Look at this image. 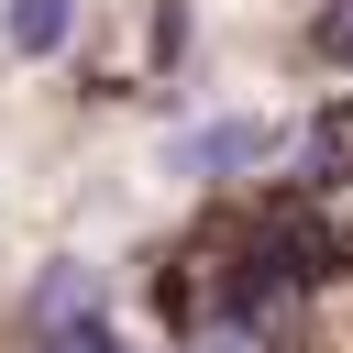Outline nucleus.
I'll return each mask as SVG.
<instances>
[{"label": "nucleus", "instance_id": "nucleus-1", "mask_svg": "<svg viewBox=\"0 0 353 353\" xmlns=\"http://www.w3.org/2000/svg\"><path fill=\"white\" fill-rule=\"evenodd\" d=\"M265 154H276V121H210V132L176 143L188 176H243V165H265Z\"/></svg>", "mask_w": 353, "mask_h": 353}, {"label": "nucleus", "instance_id": "nucleus-2", "mask_svg": "<svg viewBox=\"0 0 353 353\" xmlns=\"http://www.w3.org/2000/svg\"><path fill=\"white\" fill-rule=\"evenodd\" d=\"M0 33H11V55H55L77 33V0H0Z\"/></svg>", "mask_w": 353, "mask_h": 353}, {"label": "nucleus", "instance_id": "nucleus-3", "mask_svg": "<svg viewBox=\"0 0 353 353\" xmlns=\"http://www.w3.org/2000/svg\"><path fill=\"white\" fill-rule=\"evenodd\" d=\"M33 353H121V342H110V320H99V309H77V320H44V342H33Z\"/></svg>", "mask_w": 353, "mask_h": 353}, {"label": "nucleus", "instance_id": "nucleus-4", "mask_svg": "<svg viewBox=\"0 0 353 353\" xmlns=\"http://www.w3.org/2000/svg\"><path fill=\"white\" fill-rule=\"evenodd\" d=\"M320 55H353V0H342V11L320 22Z\"/></svg>", "mask_w": 353, "mask_h": 353}]
</instances>
